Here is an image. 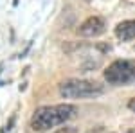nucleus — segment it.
Wrapping results in <instances>:
<instances>
[{"mask_svg":"<svg viewBox=\"0 0 135 133\" xmlns=\"http://www.w3.org/2000/svg\"><path fill=\"white\" fill-rule=\"evenodd\" d=\"M0 133H9V131H7V130H6V126H4V128L0 130Z\"/></svg>","mask_w":135,"mask_h":133,"instance_id":"obj_7","label":"nucleus"},{"mask_svg":"<svg viewBox=\"0 0 135 133\" xmlns=\"http://www.w3.org/2000/svg\"><path fill=\"white\" fill-rule=\"evenodd\" d=\"M115 36L121 41H130L135 38V20H124L117 23L115 27Z\"/></svg>","mask_w":135,"mask_h":133,"instance_id":"obj_5","label":"nucleus"},{"mask_svg":"<svg viewBox=\"0 0 135 133\" xmlns=\"http://www.w3.org/2000/svg\"><path fill=\"white\" fill-rule=\"evenodd\" d=\"M104 79L108 85H126L135 79V63L128 60H117L110 63L104 70Z\"/></svg>","mask_w":135,"mask_h":133,"instance_id":"obj_3","label":"nucleus"},{"mask_svg":"<svg viewBox=\"0 0 135 133\" xmlns=\"http://www.w3.org/2000/svg\"><path fill=\"white\" fill-rule=\"evenodd\" d=\"M60 95L65 99H85V97H97L104 92L103 85L88 79H65L58 86Z\"/></svg>","mask_w":135,"mask_h":133,"instance_id":"obj_2","label":"nucleus"},{"mask_svg":"<svg viewBox=\"0 0 135 133\" xmlns=\"http://www.w3.org/2000/svg\"><path fill=\"white\" fill-rule=\"evenodd\" d=\"M128 108H130L132 112H135V97H133V99H130V101H128Z\"/></svg>","mask_w":135,"mask_h":133,"instance_id":"obj_6","label":"nucleus"},{"mask_svg":"<svg viewBox=\"0 0 135 133\" xmlns=\"http://www.w3.org/2000/svg\"><path fill=\"white\" fill-rule=\"evenodd\" d=\"M126 133H135V128H132V130H128Z\"/></svg>","mask_w":135,"mask_h":133,"instance_id":"obj_8","label":"nucleus"},{"mask_svg":"<svg viewBox=\"0 0 135 133\" xmlns=\"http://www.w3.org/2000/svg\"><path fill=\"white\" fill-rule=\"evenodd\" d=\"M104 31H106V23H104V20L99 18V16H90V18H86V20L79 25V29H78V32H79L81 36H86V38L99 36V34H103Z\"/></svg>","mask_w":135,"mask_h":133,"instance_id":"obj_4","label":"nucleus"},{"mask_svg":"<svg viewBox=\"0 0 135 133\" xmlns=\"http://www.w3.org/2000/svg\"><path fill=\"white\" fill-rule=\"evenodd\" d=\"M13 6H18V0H13Z\"/></svg>","mask_w":135,"mask_h":133,"instance_id":"obj_9","label":"nucleus"},{"mask_svg":"<svg viewBox=\"0 0 135 133\" xmlns=\"http://www.w3.org/2000/svg\"><path fill=\"white\" fill-rule=\"evenodd\" d=\"M78 108L74 104H52V106H40L31 117V128L34 131H47L60 124H65L76 117Z\"/></svg>","mask_w":135,"mask_h":133,"instance_id":"obj_1","label":"nucleus"}]
</instances>
